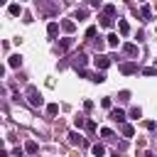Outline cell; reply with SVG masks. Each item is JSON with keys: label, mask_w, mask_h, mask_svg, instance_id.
I'll return each instance as SVG.
<instances>
[{"label": "cell", "mask_w": 157, "mask_h": 157, "mask_svg": "<svg viewBox=\"0 0 157 157\" xmlns=\"http://www.w3.org/2000/svg\"><path fill=\"white\" fill-rule=\"evenodd\" d=\"M27 101H29L34 108H39V105H42V96H39V91H37L34 86H27Z\"/></svg>", "instance_id": "obj_1"}, {"label": "cell", "mask_w": 157, "mask_h": 157, "mask_svg": "<svg viewBox=\"0 0 157 157\" xmlns=\"http://www.w3.org/2000/svg\"><path fill=\"white\" fill-rule=\"evenodd\" d=\"M93 64H96V69H108L110 66V56H105V54H96V59H93Z\"/></svg>", "instance_id": "obj_2"}, {"label": "cell", "mask_w": 157, "mask_h": 157, "mask_svg": "<svg viewBox=\"0 0 157 157\" xmlns=\"http://www.w3.org/2000/svg\"><path fill=\"white\" fill-rule=\"evenodd\" d=\"M86 61H88V56H86L83 52H78V54L74 56V66H76V69H83V66H86Z\"/></svg>", "instance_id": "obj_3"}, {"label": "cell", "mask_w": 157, "mask_h": 157, "mask_svg": "<svg viewBox=\"0 0 157 157\" xmlns=\"http://www.w3.org/2000/svg\"><path fill=\"white\" fill-rule=\"evenodd\" d=\"M110 120H115V123H125V113H123L120 108H110Z\"/></svg>", "instance_id": "obj_4"}, {"label": "cell", "mask_w": 157, "mask_h": 157, "mask_svg": "<svg viewBox=\"0 0 157 157\" xmlns=\"http://www.w3.org/2000/svg\"><path fill=\"white\" fill-rule=\"evenodd\" d=\"M123 52H125L128 56H137V44H132V42H128V44H123Z\"/></svg>", "instance_id": "obj_5"}, {"label": "cell", "mask_w": 157, "mask_h": 157, "mask_svg": "<svg viewBox=\"0 0 157 157\" xmlns=\"http://www.w3.org/2000/svg\"><path fill=\"white\" fill-rule=\"evenodd\" d=\"M120 71H123V74H135V71H137V64H135V61H128V64H120Z\"/></svg>", "instance_id": "obj_6"}, {"label": "cell", "mask_w": 157, "mask_h": 157, "mask_svg": "<svg viewBox=\"0 0 157 157\" xmlns=\"http://www.w3.org/2000/svg\"><path fill=\"white\" fill-rule=\"evenodd\" d=\"M61 29H64V32H69V34H71V32H74V29H76V22H74V20H64V22H61Z\"/></svg>", "instance_id": "obj_7"}, {"label": "cell", "mask_w": 157, "mask_h": 157, "mask_svg": "<svg viewBox=\"0 0 157 157\" xmlns=\"http://www.w3.org/2000/svg\"><path fill=\"white\" fill-rule=\"evenodd\" d=\"M118 29H120V34H123V37H128V34H130V25H128L125 20H118Z\"/></svg>", "instance_id": "obj_8"}, {"label": "cell", "mask_w": 157, "mask_h": 157, "mask_svg": "<svg viewBox=\"0 0 157 157\" xmlns=\"http://www.w3.org/2000/svg\"><path fill=\"white\" fill-rule=\"evenodd\" d=\"M7 64H10V69H17V66H22V56H20V54H12Z\"/></svg>", "instance_id": "obj_9"}, {"label": "cell", "mask_w": 157, "mask_h": 157, "mask_svg": "<svg viewBox=\"0 0 157 157\" xmlns=\"http://www.w3.org/2000/svg\"><path fill=\"white\" fill-rule=\"evenodd\" d=\"M140 17H142V20H150V17H152V7H150V5H142V7H140Z\"/></svg>", "instance_id": "obj_10"}, {"label": "cell", "mask_w": 157, "mask_h": 157, "mask_svg": "<svg viewBox=\"0 0 157 157\" xmlns=\"http://www.w3.org/2000/svg\"><path fill=\"white\" fill-rule=\"evenodd\" d=\"M98 20H101V27H113V17H110V15H103V12H101Z\"/></svg>", "instance_id": "obj_11"}, {"label": "cell", "mask_w": 157, "mask_h": 157, "mask_svg": "<svg viewBox=\"0 0 157 157\" xmlns=\"http://www.w3.org/2000/svg\"><path fill=\"white\" fill-rule=\"evenodd\" d=\"M47 34H49V37H56V34H59V25H56V22H49V25H47Z\"/></svg>", "instance_id": "obj_12"}, {"label": "cell", "mask_w": 157, "mask_h": 157, "mask_svg": "<svg viewBox=\"0 0 157 157\" xmlns=\"http://www.w3.org/2000/svg\"><path fill=\"white\" fill-rule=\"evenodd\" d=\"M69 142H71V145H78V147H81V145H83V137H81L78 132H71V135H69Z\"/></svg>", "instance_id": "obj_13"}, {"label": "cell", "mask_w": 157, "mask_h": 157, "mask_svg": "<svg viewBox=\"0 0 157 157\" xmlns=\"http://www.w3.org/2000/svg\"><path fill=\"white\" fill-rule=\"evenodd\" d=\"M37 150H39V145H37V142H34V140H29V142H27V145H25V152H27V155H34V152H37Z\"/></svg>", "instance_id": "obj_14"}, {"label": "cell", "mask_w": 157, "mask_h": 157, "mask_svg": "<svg viewBox=\"0 0 157 157\" xmlns=\"http://www.w3.org/2000/svg\"><path fill=\"white\" fill-rule=\"evenodd\" d=\"M69 47H71V37H64V39L59 42V52H66Z\"/></svg>", "instance_id": "obj_15"}, {"label": "cell", "mask_w": 157, "mask_h": 157, "mask_svg": "<svg viewBox=\"0 0 157 157\" xmlns=\"http://www.w3.org/2000/svg\"><path fill=\"white\" fill-rule=\"evenodd\" d=\"M86 123H88V120H86L83 115H76V118H74V125H76L78 130H81V128H86Z\"/></svg>", "instance_id": "obj_16"}, {"label": "cell", "mask_w": 157, "mask_h": 157, "mask_svg": "<svg viewBox=\"0 0 157 157\" xmlns=\"http://www.w3.org/2000/svg\"><path fill=\"white\" fill-rule=\"evenodd\" d=\"M91 81H93V83H103V81H105V74H103V71H98V74H93V76H91Z\"/></svg>", "instance_id": "obj_17"}, {"label": "cell", "mask_w": 157, "mask_h": 157, "mask_svg": "<svg viewBox=\"0 0 157 157\" xmlns=\"http://www.w3.org/2000/svg\"><path fill=\"white\" fill-rule=\"evenodd\" d=\"M91 152H93L96 157H101V155H105V147H103V145H93V147H91Z\"/></svg>", "instance_id": "obj_18"}, {"label": "cell", "mask_w": 157, "mask_h": 157, "mask_svg": "<svg viewBox=\"0 0 157 157\" xmlns=\"http://www.w3.org/2000/svg\"><path fill=\"white\" fill-rule=\"evenodd\" d=\"M105 39H108V47H113V49L118 47V34H108Z\"/></svg>", "instance_id": "obj_19"}, {"label": "cell", "mask_w": 157, "mask_h": 157, "mask_svg": "<svg viewBox=\"0 0 157 157\" xmlns=\"http://www.w3.org/2000/svg\"><path fill=\"white\" fill-rule=\"evenodd\" d=\"M132 132H135V130H132V125L123 123V135H125V137H132Z\"/></svg>", "instance_id": "obj_20"}, {"label": "cell", "mask_w": 157, "mask_h": 157, "mask_svg": "<svg viewBox=\"0 0 157 157\" xmlns=\"http://www.w3.org/2000/svg\"><path fill=\"white\" fill-rule=\"evenodd\" d=\"M7 12H10L12 17H17V15H20V5H17V2H15V5H10V7H7Z\"/></svg>", "instance_id": "obj_21"}, {"label": "cell", "mask_w": 157, "mask_h": 157, "mask_svg": "<svg viewBox=\"0 0 157 157\" xmlns=\"http://www.w3.org/2000/svg\"><path fill=\"white\" fill-rule=\"evenodd\" d=\"M47 113H49V115H56V113H59V105H56V103H49V105H47Z\"/></svg>", "instance_id": "obj_22"}, {"label": "cell", "mask_w": 157, "mask_h": 157, "mask_svg": "<svg viewBox=\"0 0 157 157\" xmlns=\"http://www.w3.org/2000/svg\"><path fill=\"white\" fill-rule=\"evenodd\" d=\"M103 15H110V17H113V15H115V5H105V7H103Z\"/></svg>", "instance_id": "obj_23"}, {"label": "cell", "mask_w": 157, "mask_h": 157, "mask_svg": "<svg viewBox=\"0 0 157 157\" xmlns=\"http://www.w3.org/2000/svg\"><path fill=\"white\" fill-rule=\"evenodd\" d=\"M142 74L145 76H155L157 74V66H147V69H142Z\"/></svg>", "instance_id": "obj_24"}, {"label": "cell", "mask_w": 157, "mask_h": 157, "mask_svg": "<svg viewBox=\"0 0 157 157\" xmlns=\"http://www.w3.org/2000/svg\"><path fill=\"white\" fill-rule=\"evenodd\" d=\"M96 32H98V29H96V27H93V25H91V27H88V29H86V37H88V39H91V37H96Z\"/></svg>", "instance_id": "obj_25"}, {"label": "cell", "mask_w": 157, "mask_h": 157, "mask_svg": "<svg viewBox=\"0 0 157 157\" xmlns=\"http://www.w3.org/2000/svg\"><path fill=\"white\" fill-rule=\"evenodd\" d=\"M140 115H142V110H140V108H132V110H130V118H135V120H137Z\"/></svg>", "instance_id": "obj_26"}, {"label": "cell", "mask_w": 157, "mask_h": 157, "mask_svg": "<svg viewBox=\"0 0 157 157\" xmlns=\"http://www.w3.org/2000/svg\"><path fill=\"white\" fill-rule=\"evenodd\" d=\"M101 135H103V137H113V130H110V128H101Z\"/></svg>", "instance_id": "obj_27"}, {"label": "cell", "mask_w": 157, "mask_h": 157, "mask_svg": "<svg viewBox=\"0 0 157 157\" xmlns=\"http://www.w3.org/2000/svg\"><path fill=\"white\" fill-rule=\"evenodd\" d=\"M86 15H88V12H86V10H76V15H74V17H76V20H83V17H86Z\"/></svg>", "instance_id": "obj_28"}, {"label": "cell", "mask_w": 157, "mask_h": 157, "mask_svg": "<svg viewBox=\"0 0 157 157\" xmlns=\"http://www.w3.org/2000/svg\"><path fill=\"white\" fill-rule=\"evenodd\" d=\"M101 105H103V108H110L113 101H110V98H101Z\"/></svg>", "instance_id": "obj_29"}, {"label": "cell", "mask_w": 157, "mask_h": 157, "mask_svg": "<svg viewBox=\"0 0 157 157\" xmlns=\"http://www.w3.org/2000/svg\"><path fill=\"white\" fill-rule=\"evenodd\" d=\"M118 98H120V101H128V98H130V91H120V96H118Z\"/></svg>", "instance_id": "obj_30"}, {"label": "cell", "mask_w": 157, "mask_h": 157, "mask_svg": "<svg viewBox=\"0 0 157 157\" xmlns=\"http://www.w3.org/2000/svg\"><path fill=\"white\" fill-rule=\"evenodd\" d=\"M86 130H88V132H93V130H96V123H93V120H88V123H86Z\"/></svg>", "instance_id": "obj_31"}, {"label": "cell", "mask_w": 157, "mask_h": 157, "mask_svg": "<svg viewBox=\"0 0 157 157\" xmlns=\"http://www.w3.org/2000/svg\"><path fill=\"white\" fill-rule=\"evenodd\" d=\"M83 108L86 110H93V101H83Z\"/></svg>", "instance_id": "obj_32"}, {"label": "cell", "mask_w": 157, "mask_h": 157, "mask_svg": "<svg viewBox=\"0 0 157 157\" xmlns=\"http://www.w3.org/2000/svg\"><path fill=\"white\" fill-rule=\"evenodd\" d=\"M101 2H103V0H91V5H93V7H98Z\"/></svg>", "instance_id": "obj_33"}, {"label": "cell", "mask_w": 157, "mask_h": 157, "mask_svg": "<svg viewBox=\"0 0 157 157\" xmlns=\"http://www.w3.org/2000/svg\"><path fill=\"white\" fill-rule=\"evenodd\" d=\"M20 2H25V0H20Z\"/></svg>", "instance_id": "obj_34"}]
</instances>
